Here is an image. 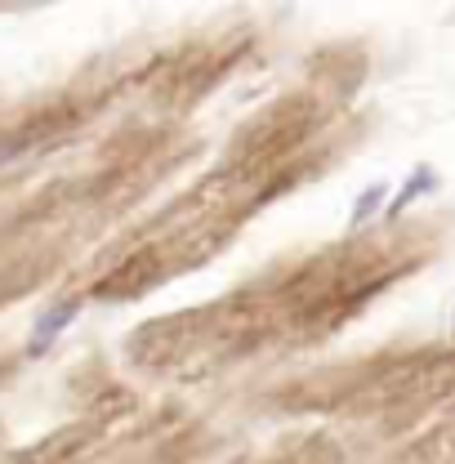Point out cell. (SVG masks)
<instances>
[{
  "mask_svg": "<svg viewBox=\"0 0 455 464\" xmlns=\"http://www.w3.org/2000/svg\"><path fill=\"white\" fill-rule=\"evenodd\" d=\"M76 313H81V299H63V304H54V308H45V313L36 317V326H32V344H27V353H32V357L50 353L54 340L63 335V326L76 322Z\"/></svg>",
  "mask_w": 455,
  "mask_h": 464,
  "instance_id": "6da1fadb",
  "label": "cell"
},
{
  "mask_svg": "<svg viewBox=\"0 0 455 464\" xmlns=\"http://www.w3.org/2000/svg\"><path fill=\"white\" fill-rule=\"evenodd\" d=\"M380 201H384V188H380V183H375V188H366V197L353 206V224H366V219L380 210Z\"/></svg>",
  "mask_w": 455,
  "mask_h": 464,
  "instance_id": "7a4b0ae2",
  "label": "cell"
},
{
  "mask_svg": "<svg viewBox=\"0 0 455 464\" xmlns=\"http://www.w3.org/2000/svg\"><path fill=\"white\" fill-rule=\"evenodd\" d=\"M424 183H433V174H429V170H420L415 179H411V183H406V188H402V197L393 201V206H389V215H402V210H406V206L420 197V188H424Z\"/></svg>",
  "mask_w": 455,
  "mask_h": 464,
  "instance_id": "3957f363",
  "label": "cell"
},
{
  "mask_svg": "<svg viewBox=\"0 0 455 464\" xmlns=\"http://www.w3.org/2000/svg\"><path fill=\"white\" fill-rule=\"evenodd\" d=\"M23 148H27L23 139H0V166H5V161H14V157H18Z\"/></svg>",
  "mask_w": 455,
  "mask_h": 464,
  "instance_id": "277c9868",
  "label": "cell"
}]
</instances>
